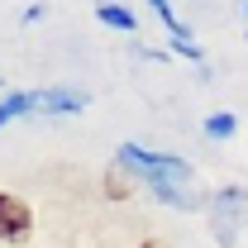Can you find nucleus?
I'll use <instances>...</instances> for the list:
<instances>
[{"label":"nucleus","mask_w":248,"mask_h":248,"mask_svg":"<svg viewBox=\"0 0 248 248\" xmlns=\"http://www.w3.org/2000/svg\"><path fill=\"white\" fill-rule=\"evenodd\" d=\"M115 162L129 167V172H134V182H143L148 191H157V186H191V177H196V167H191L186 157L148 153V148H139V143H120Z\"/></svg>","instance_id":"1"},{"label":"nucleus","mask_w":248,"mask_h":248,"mask_svg":"<svg viewBox=\"0 0 248 248\" xmlns=\"http://www.w3.org/2000/svg\"><path fill=\"white\" fill-rule=\"evenodd\" d=\"M244 210H248V191L244 186H219V191H210V234H215L219 248H234Z\"/></svg>","instance_id":"2"},{"label":"nucleus","mask_w":248,"mask_h":248,"mask_svg":"<svg viewBox=\"0 0 248 248\" xmlns=\"http://www.w3.org/2000/svg\"><path fill=\"white\" fill-rule=\"evenodd\" d=\"M29 234H33V215H29V205H24L19 196L0 191V244H24Z\"/></svg>","instance_id":"3"},{"label":"nucleus","mask_w":248,"mask_h":248,"mask_svg":"<svg viewBox=\"0 0 248 248\" xmlns=\"http://www.w3.org/2000/svg\"><path fill=\"white\" fill-rule=\"evenodd\" d=\"M33 100H38V110H43V115H81V110L91 105V95H86V91H67V86L33 91Z\"/></svg>","instance_id":"4"},{"label":"nucleus","mask_w":248,"mask_h":248,"mask_svg":"<svg viewBox=\"0 0 248 248\" xmlns=\"http://www.w3.org/2000/svg\"><path fill=\"white\" fill-rule=\"evenodd\" d=\"M95 19H100V24H110V29H120V33H134V29H139L134 10H124V5H115V0L95 5Z\"/></svg>","instance_id":"5"},{"label":"nucleus","mask_w":248,"mask_h":248,"mask_svg":"<svg viewBox=\"0 0 248 248\" xmlns=\"http://www.w3.org/2000/svg\"><path fill=\"white\" fill-rule=\"evenodd\" d=\"M38 110V100H33V91H10L5 100H0V129L10 120H19V115H33Z\"/></svg>","instance_id":"6"},{"label":"nucleus","mask_w":248,"mask_h":248,"mask_svg":"<svg viewBox=\"0 0 248 248\" xmlns=\"http://www.w3.org/2000/svg\"><path fill=\"white\" fill-rule=\"evenodd\" d=\"M148 10H153L157 19L167 24V33H172V43H196V38H191V24H182V19L172 15V0H148Z\"/></svg>","instance_id":"7"},{"label":"nucleus","mask_w":248,"mask_h":248,"mask_svg":"<svg viewBox=\"0 0 248 248\" xmlns=\"http://www.w3.org/2000/svg\"><path fill=\"white\" fill-rule=\"evenodd\" d=\"M234 129H239V120H234L229 110H219V115L205 120V139H234Z\"/></svg>","instance_id":"8"},{"label":"nucleus","mask_w":248,"mask_h":248,"mask_svg":"<svg viewBox=\"0 0 248 248\" xmlns=\"http://www.w3.org/2000/svg\"><path fill=\"white\" fill-rule=\"evenodd\" d=\"M143 248H157V244H143Z\"/></svg>","instance_id":"9"},{"label":"nucleus","mask_w":248,"mask_h":248,"mask_svg":"<svg viewBox=\"0 0 248 248\" xmlns=\"http://www.w3.org/2000/svg\"><path fill=\"white\" fill-rule=\"evenodd\" d=\"M244 10H248V0H244Z\"/></svg>","instance_id":"10"}]
</instances>
